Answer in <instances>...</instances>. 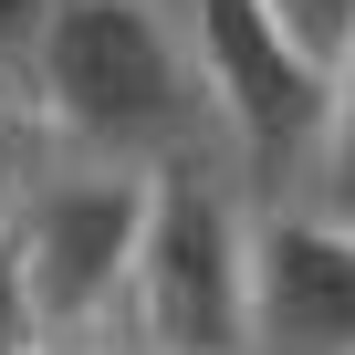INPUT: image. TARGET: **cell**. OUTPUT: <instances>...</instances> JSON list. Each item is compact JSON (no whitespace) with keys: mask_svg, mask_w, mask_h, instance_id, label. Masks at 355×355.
<instances>
[{"mask_svg":"<svg viewBox=\"0 0 355 355\" xmlns=\"http://www.w3.org/2000/svg\"><path fill=\"white\" fill-rule=\"evenodd\" d=\"M21 84H32V115H42L53 157H105V167L220 157L209 84H199V53H189V11H157V0H53Z\"/></svg>","mask_w":355,"mask_h":355,"instance_id":"cell-1","label":"cell"},{"mask_svg":"<svg viewBox=\"0 0 355 355\" xmlns=\"http://www.w3.org/2000/svg\"><path fill=\"white\" fill-rule=\"evenodd\" d=\"M251 220H261V199L230 178V157H167V167H146L136 261H125L115 324L94 345L251 355Z\"/></svg>","mask_w":355,"mask_h":355,"instance_id":"cell-2","label":"cell"},{"mask_svg":"<svg viewBox=\"0 0 355 355\" xmlns=\"http://www.w3.org/2000/svg\"><path fill=\"white\" fill-rule=\"evenodd\" d=\"M189 53H199V84H209V125H220L230 178L261 209L293 199L303 189V157L324 136L334 63H313L261 0H189Z\"/></svg>","mask_w":355,"mask_h":355,"instance_id":"cell-3","label":"cell"},{"mask_svg":"<svg viewBox=\"0 0 355 355\" xmlns=\"http://www.w3.org/2000/svg\"><path fill=\"white\" fill-rule=\"evenodd\" d=\"M136 220H146V167H105V157H42V178L11 199L0 251L21 261L53 345H94L115 324L125 261H136Z\"/></svg>","mask_w":355,"mask_h":355,"instance_id":"cell-4","label":"cell"},{"mask_svg":"<svg viewBox=\"0 0 355 355\" xmlns=\"http://www.w3.org/2000/svg\"><path fill=\"white\" fill-rule=\"evenodd\" d=\"M251 355H355V220L303 199L251 220Z\"/></svg>","mask_w":355,"mask_h":355,"instance_id":"cell-5","label":"cell"},{"mask_svg":"<svg viewBox=\"0 0 355 355\" xmlns=\"http://www.w3.org/2000/svg\"><path fill=\"white\" fill-rule=\"evenodd\" d=\"M303 209H324V220H355V53L334 63V94H324V136H313V157H303V189H293Z\"/></svg>","mask_w":355,"mask_h":355,"instance_id":"cell-6","label":"cell"},{"mask_svg":"<svg viewBox=\"0 0 355 355\" xmlns=\"http://www.w3.org/2000/svg\"><path fill=\"white\" fill-rule=\"evenodd\" d=\"M42 157H53V136H42V115H32V84L0 73V220H11V199L42 178Z\"/></svg>","mask_w":355,"mask_h":355,"instance_id":"cell-7","label":"cell"},{"mask_svg":"<svg viewBox=\"0 0 355 355\" xmlns=\"http://www.w3.org/2000/svg\"><path fill=\"white\" fill-rule=\"evenodd\" d=\"M261 11H272L313 63H345V53H355V0H261Z\"/></svg>","mask_w":355,"mask_h":355,"instance_id":"cell-8","label":"cell"},{"mask_svg":"<svg viewBox=\"0 0 355 355\" xmlns=\"http://www.w3.org/2000/svg\"><path fill=\"white\" fill-rule=\"evenodd\" d=\"M42 345H53V324H42V303H32L21 261L0 251V355H42Z\"/></svg>","mask_w":355,"mask_h":355,"instance_id":"cell-9","label":"cell"},{"mask_svg":"<svg viewBox=\"0 0 355 355\" xmlns=\"http://www.w3.org/2000/svg\"><path fill=\"white\" fill-rule=\"evenodd\" d=\"M42 21H53V0H0V73H21V63H32Z\"/></svg>","mask_w":355,"mask_h":355,"instance_id":"cell-10","label":"cell"},{"mask_svg":"<svg viewBox=\"0 0 355 355\" xmlns=\"http://www.w3.org/2000/svg\"><path fill=\"white\" fill-rule=\"evenodd\" d=\"M94 355H157V345H94Z\"/></svg>","mask_w":355,"mask_h":355,"instance_id":"cell-11","label":"cell"},{"mask_svg":"<svg viewBox=\"0 0 355 355\" xmlns=\"http://www.w3.org/2000/svg\"><path fill=\"white\" fill-rule=\"evenodd\" d=\"M42 355H94V345H42Z\"/></svg>","mask_w":355,"mask_h":355,"instance_id":"cell-12","label":"cell"},{"mask_svg":"<svg viewBox=\"0 0 355 355\" xmlns=\"http://www.w3.org/2000/svg\"><path fill=\"white\" fill-rule=\"evenodd\" d=\"M157 11H189V0H157Z\"/></svg>","mask_w":355,"mask_h":355,"instance_id":"cell-13","label":"cell"}]
</instances>
